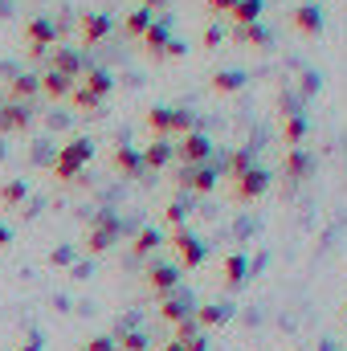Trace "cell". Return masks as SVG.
Returning a JSON list of instances; mask_svg holds the SVG:
<instances>
[{"instance_id":"obj_1","label":"cell","mask_w":347,"mask_h":351,"mask_svg":"<svg viewBox=\"0 0 347 351\" xmlns=\"http://www.w3.org/2000/svg\"><path fill=\"white\" fill-rule=\"evenodd\" d=\"M119 237H123V217H119V213H110V208H102V213L90 221V229H86V254H90V258L106 254Z\"/></svg>"},{"instance_id":"obj_2","label":"cell","mask_w":347,"mask_h":351,"mask_svg":"<svg viewBox=\"0 0 347 351\" xmlns=\"http://www.w3.org/2000/svg\"><path fill=\"white\" fill-rule=\"evenodd\" d=\"M172 160H180V168H204V160H213V139L192 131L180 143H172Z\"/></svg>"},{"instance_id":"obj_3","label":"cell","mask_w":347,"mask_h":351,"mask_svg":"<svg viewBox=\"0 0 347 351\" xmlns=\"http://www.w3.org/2000/svg\"><path fill=\"white\" fill-rule=\"evenodd\" d=\"M168 245H172L176 258H180V269H196V265H204V241L192 237L188 229H176L172 237H168Z\"/></svg>"},{"instance_id":"obj_4","label":"cell","mask_w":347,"mask_h":351,"mask_svg":"<svg viewBox=\"0 0 347 351\" xmlns=\"http://www.w3.org/2000/svg\"><path fill=\"white\" fill-rule=\"evenodd\" d=\"M180 265H172V262H152L147 269H143V282H147V290L152 294H160V298H168L176 286H180Z\"/></svg>"},{"instance_id":"obj_5","label":"cell","mask_w":347,"mask_h":351,"mask_svg":"<svg viewBox=\"0 0 347 351\" xmlns=\"http://www.w3.org/2000/svg\"><path fill=\"white\" fill-rule=\"evenodd\" d=\"M58 41V29H53V21H45V16H33L29 25H25V45H29V58H45V49Z\"/></svg>"},{"instance_id":"obj_6","label":"cell","mask_w":347,"mask_h":351,"mask_svg":"<svg viewBox=\"0 0 347 351\" xmlns=\"http://www.w3.org/2000/svg\"><path fill=\"white\" fill-rule=\"evenodd\" d=\"M265 192H270V172H261V168H250L241 180H233V200L237 204H254Z\"/></svg>"},{"instance_id":"obj_7","label":"cell","mask_w":347,"mask_h":351,"mask_svg":"<svg viewBox=\"0 0 347 351\" xmlns=\"http://www.w3.org/2000/svg\"><path fill=\"white\" fill-rule=\"evenodd\" d=\"M49 70L74 82V78H82V74H86V62H82V53H78V49H70V45H58V49L49 53Z\"/></svg>"},{"instance_id":"obj_8","label":"cell","mask_w":347,"mask_h":351,"mask_svg":"<svg viewBox=\"0 0 347 351\" xmlns=\"http://www.w3.org/2000/svg\"><path fill=\"white\" fill-rule=\"evenodd\" d=\"M110 168H115V176H123V180H139V176H143L139 152H135V147H127V143H119V147L110 152Z\"/></svg>"},{"instance_id":"obj_9","label":"cell","mask_w":347,"mask_h":351,"mask_svg":"<svg viewBox=\"0 0 347 351\" xmlns=\"http://www.w3.org/2000/svg\"><path fill=\"white\" fill-rule=\"evenodd\" d=\"M78 29H82V45H98L110 37V16L106 12H82Z\"/></svg>"},{"instance_id":"obj_10","label":"cell","mask_w":347,"mask_h":351,"mask_svg":"<svg viewBox=\"0 0 347 351\" xmlns=\"http://www.w3.org/2000/svg\"><path fill=\"white\" fill-rule=\"evenodd\" d=\"M29 123H33V110H29V106H21V102L0 106V135H8V131H25Z\"/></svg>"},{"instance_id":"obj_11","label":"cell","mask_w":347,"mask_h":351,"mask_svg":"<svg viewBox=\"0 0 347 351\" xmlns=\"http://www.w3.org/2000/svg\"><path fill=\"white\" fill-rule=\"evenodd\" d=\"M294 29H298L302 37H319V33H323V12H319L315 4H298V8H294Z\"/></svg>"},{"instance_id":"obj_12","label":"cell","mask_w":347,"mask_h":351,"mask_svg":"<svg viewBox=\"0 0 347 351\" xmlns=\"http://www.w3.org/2000/svg\"><path fill=\"white\" fill-rule=\"evenodd\" d=\"M139 164H143V172H160V168H168V164H172V143H168V139H156L147 152H139Z\"/></svg>"},{"instance_id":"obj_13","label":"cell","mask_w":347,"mask_h":351,"mask_svg":"<svg viewBox=\"0 0 347 351\" xmlns=\"http://www.w3.org/2000/svg\"><path fill=\"white\" fill-rule=\"evenodd\" d=\"M302 139H307V119L298 110H286V119H282V143H286V152L302 147Z\"/></svg>"},{"instance_id":"obj_14","label":"cell","mask_w":347,"mask_h":351,"mask_svg":"<svg viewBox=\"0 0 347 351\" xmlns=\"http://www.w3.org/2000/svg\"><path fill=\"white\" fill-rule=\"evenodd\" d=\"M250 168H258V164H254V147H237V152H229L221 180H241V176L250 172Z\"/></svg>"},{"instance_id":"obj_15","label":"cell","mask_w":347,"mask_h":351,"mask_svg":"<svg viewBox=\"0 0 347 351\" xmlns=\"http://www.w3.org/2000/svg\"><path fill=\"white\" fill-rule=\"evenodd\" d=\"M221 274H225V286H229V290H241L246 278H250V262H246V254H229L225 265H221Z\"/></svg>"},{"instance_id":"obj_16","label":"cell","mask_w":347,"mask_h":351,"mask_svg":"<svg viewBox=\"0 0 347 351\" xmlns=\"http://www.w3.org/2000/svg\"><path fill=\"white\" fill-rule=\"evenodd\" d=\"M37 94H41L37 74H16V78L8 82V98H12V102H21V106H29V98H37Z\"/></svg>"},{"instance_id":"obj_17","label":"cell","mask_w":347,"mask_h":351,"mask_svg":"<svg viewBox=\"0 0 347 351\" xmlns=\"http://www.w3.org/2000/svg\"><path fill=\"white\" fill-rule=\"evenodd\" d=\"M282 168H286V176H290V180H307V176H311V168H315V160H311L302 147H290V152H286V160H282Z\"/></svg>"},{"instance_id":"obj_18","label":"cell","mask_w":347,"mask_h":351,"mask_svg":"<svg viewBox=\"0 0 347 351\" xmlns=\"http://www.w3.org/2000/svg\"><path fill=\"white\" fill-rule=\"evenodd\" d=\"M160 245H164L160 229H152V225H147V229H139V233H135V241H131V254H135V258H152Z\"/></svg>"},{"instance_id":"obj_19","label":"cell","mask_w":347,"mask_h":351,"mask_svg":"<svg viewBox=\"0 0 347 351\" xmlns=\"http://www.w3.org/2000/svg\"><path fill=\"white\" fill-rule=\"evenodd\" d=\"M225 319H229V311H225V306H217V302H208V306H192V323H196L200 331L221 327Z\"/></svg>"},{"instance_id":"obj_20","label":"cell","mask_w":347,"mask_h":351,"mask_svg":"<svg viewBox=\"0 0 347 351\" xmlns=\"http://www.w3.org/2000/svg\"><path fill=\"white\" fill-rule=\"evenodd\" d=\"M37 82H41V94H45V98H53V102L70 98V90H74V82H70V78H62V74H53V70H49V74H41Z\"/></svg>"},{"instance_id":"obj_21","label":"cell","mask_w":347,"mask_h":351,"mask_svg":"<svg viewBox=\"0 0 347 351\" xmlns=\"http://www.w3.org/2000/svg\"><path fill=\"white\" fill-rule=\"evenodd\" d=\"M82 90H86V94L94 98V102H102V98H106V94L115 90V78H110L106 70H90V74H86V82H82Z\"/></svg>"},{"instance_id":"obj_22","label":"cell","mask_w":347,"mask_h":351,"mask_svg":"<svg viewBox=\"0 0 347 351\" xmlns=\"http://www.w3.org/2000/svg\"><path fill=\"white\" fill-rule=\"evenodd\" d=\"M217 184H221V172H217V168H192L188 192H196V196H208V192H213Z\"/></svg>"},{"instance_id":"obj_23","label":"cell","mask_w":347,"mask_h":351,"mask_svg":"<svg viewBox=\"0 0 347 351\" xmlns=\"http://www.w3.org/2000/svg\"><path fill=\"white\" fill-rule=\"evenodd\" d=\"M241 86H246V74H241V70H221V74H213V82H208L213 94H237Z\"/></svg>"},{"instance_id":"obj_24","label":"cell","mask_w":347,"mask_h":351,"mask_svg":"<svg viewBox=\"0 0 347 351\" xmlns=\"http://www.w3.org/2000/svg\"><path fill=\"white\" fill-rule=\"evenodd\" d=\"M152 21H156V12H147V8H135V12H131V16L123 21V33H127L131 41H139V37H143V33L152 29Z\"/></svg>"},{"instance_id":"obj_25","label":"cell","mask_w":347,"mask_h":351,"mask_svg":"<svg viewBox=\"0 0 347 351\" xmlns=\"http://www.w3.org/2000/svg\"><path fill=\"white\" fill-rule=\"evenodd\" d=\"M139 41L147 45V53H152L156 62H164V45H168L172 37H168V29H164V25H156V21H152V29H147V33H143Z\"/></svg>"},{"instance_id":"obj_26","label":"cell","mask_w":347,"mask_h":351,"mask_svg":"<svg viewBox=\"0 0 347 351\" xmlns=\"http://www.w3.org/2000/svg\"><path fill=\"white\" fill-rule=\"evenodd\" d=\"M58 156H62V160H74V164H82V168H86L90 156H94V143H90V139H70V143H62V147H58Z\"/></svg>"},{"instance_id":"obj_27","label":"cell","mask_w":347,"mask_h":351,"mask_svg":"<svg viewBox=\"0 0 347 351\" xmlns=\"http://www.w3.org/2000/svg\"><path fill=\"white\" fill-rule=\"evenodd\" d=\"M229 16H233V29H241V25H258V16H261V0H237Z\"/></svg>"},{"instance_id":"obj_28","label":"cell","mask_w":347,"mask_h":351,"mask_svg":"<svg viewBox=\"0 0 347 351\" xmlns=\"http://www.w3.org/2000/svg\"><path fill=\"white\" fill-rule=\"evenodd\" d=\"M160 315H164L168 323H184V319L192 315V302H188V298H180V294H168V298H164V306H160Z\"/></svg>"},{"instance_id":"obj_29","label":"cell","mask_w":347,"mask_h":351,"mask_svg":"<svg viewBox=\"0 0 347 351\" xmlns=\"http://www.w3.org/2000/svg\"><path fill=\"white\" fill-rule=\"evenodd\" d=\"M192 131H196V119H192V110H180V106H172L168 139H184V135H192Z\"/></svg>"},{"instance_id":"obj_30","label":"cell","mask_w":347,"mask_h":351,"mask_svg":"<svg viewBox=\"0 0 347 351\" xmlns=\"http://www.w3.org/2000/svg\"><path fill=\"white\" fill-rule=\"evenodd\" d=\"M168 123H172V106H152L147 110V131L156 139H168Z\"/></svg>"},{"instance_id":"obj_31","label":"cell","mask_w":347,"mask_h":351,"mask_svg":"<svg viewBox=\"0 0 347 351\" xmlns=\"http://www.w3.org/2000/svg\"><path fill=\"white\" fill-rule=\"evenodd\" d=\"M233 41L254 45V49H265V45H270V37H265V29H261V25H241V29H233Z\"/></svg>"},{"instance_id":"obj_32","label":"cell","mask_w":347,"mask_h":351,"mask_svg":"<svg viewBox=\"0 0 347 351\" xmlns=\"http://www.w3.org/2000/svg\"><path fill=\"white\" fill-rule=\"evenodd\" d=\"M25 196H29V184H25V180H8V184H0V204H4V208L21 204Z\"/></svg>"},{"instance_id":"obj_33","label":"cell","mask_w":347,"mask_h":351,"mask_svg":"<svg viewBox=\"0 0 347 351\" xmlns=\"http://www.w3.org/2000/svg\"><path fill=\"white\" fill-rule=\"evenodd\" d=\"M78 176H82V164H74V160H62V156L53 160V180H62V184H74Z\"/></svg>"},{"instance_id":"obj_34","label":"cell","mask_w":347,"mask_h":351,"mask_svg":"<svg viewBox=\"0 0 347 351\" xmlns=\"http://www.w3.org/2000/svg\"><path fill=\"white\" fill-rule=\"evenodd\" d=\"M115 348L119 351H147V335H143V331H131V335H123Z\"/></svg>"},{"instance_id":"obj_35","label":"cell","mask_w":347,"mask_h":351,"mask_svg":"<svg viewBox=\"0 0 347 351\" xmlns=\"http://www.w3.org/2000/svg\"><path fill=\"white\" fill-rule=\"evenodd\" d=\"M70 102H74L78 110H86V114H94V110L102 106V102H94V98H90L86 90H70Z\"/></svg>"},{"instance_id":"obj_36","label":"cell","mask_w":347,"mask_h":351,"mask_svg":"<svg viewBox=\"0 0 347 351\" xmlns=\"http://www.w3.org/2000/svg\"><path fill=\"white\" fill-rule=\"evenodd\" d=\"M164 217H168V225H176V229H184V217H188V204H184V200H172Z\"/></svg>"},{"instance_id":"obj_37","label":"cell","mask_w":347,"mask_h":351,"mask_svg":"<svg viewBox=\"0 0 347 351\" xmlns=\"http://www.w3.org/2000/svg\"><path fill=\"white\" fill-rule=\"evenodd\" d=\"M192 335H200V327H196L192 315H188L184 323H176V343H184V339H192Z\"/></svg>"},{"instance_id":"obj_38","label":"cell","mask_w":347,"mask_h":351,"mask_svg":"<svg viewBox=\"0 0 347 351\" xmlns=\"http://www.w3.org/2000/svg\"><path fill=\"white\" fill-rule=\"evenodd\" d=\"M233 4H237V0H204V12L221 16V12H233Z\"/></svg>"},{"instance_id":"obj_39","label":"cell","mask_w":347,"mask_h":351,"mask_svg":"<svg viewBox=\"0 0 347 351\" xmlns=\"http://www.w3.org/2000/svg\"><path fill=\"white\" fill-rule=\"evenodd\" d=\"M82 351H115V339L98 335V339H90V343H82Z\"/></svg>"},{"instance_id":"obj_40","label":"cell","mask_w":347,"mask_h":351,"mask_svg":"<svg viewBox=\"0 0 347 351\" xmlns=\"http://www.w3.org/2000/svg\"><path fill=\"white\" fill-rule=\"evenodd\" d=\"M74 262V250H53L49 254V265H70Z\"/></svg>"},{"instance_id":"obj_41","label":"cell","mask_w":347,"mask_h":351,"mask_svg":"<svg viewBox=\"0 0 347 351\" xmlns=\"http://www.w3.org/2000/svg\"><path fill=\"white\" fill-rule=\"evenodd\" d=\"M200 41H204V49L221 45V29H217V25H213V29H204V37H200Z\"/></svg>"},{"instance_id":"obj_42","label":"cell","mask_w":347,"mask_h":351,"mask_svg":"<svg viewBox=\"0 0 347 351\" xmlns=\"http://www.w3.org/2000/svg\"><path fill=\"white\" fill-rule=\"evenodd\" d=\"M164 58H184V41H168V45H164Z\"/></svg>"},{"instance_id":"obj_43","label":"cell","mask_w":347,"mask_h":351,"mask_svg":"<svg viewBox=\"0 0 347 351\" xmlns=\"http://www.w3.org/2000/svg\"><path fill=\"white\" fill-rule=\"evenodd\" d=\"M208 348V339L204 335H192V339H184V351H204Z\"/></svg>"},{"instance_id":"obj_44","label":"cell","mask_w":347,"mask_h":351,"mask_svg":"<svg viewBox=\"0 0 347 351\" xmlns=\"http://www.w3.org/2000/svg\"><path fill=\"white\" fill-rule=\"evenodd\" d=\"M21 351H41V335H33V339H25V343H21Z\"/></svg>"},{"instance_id":"obj_45","label":"cell","mask_w":347,"mask_h":351,"mask_svg":"<svg viewBox=\"0 0 347 351\" xmlns=\"http://www.w3.org/2000/svg\"><path fill=\"white\" fill-rule=\"evenodd\" d=\"M4 245H12V233H8V229L0 225V250H4Z\"/></svg>"},{"instance_id":"obj_46","label":"cell","mask_w":347,"mask_h":351,"mask_svg":"<svg viewBox=\"0 0 347 351\" xmlns=\"http://www.w3.org/2000/svg\"><path fill=\"white\" fill-rule=\"evenodd\" d=\"M164 4H168V0H143V8H147V12H156V8H164Z\"/></svg>"},{"instance_id":"obj_47","label":"cell","mask_w":347,"mask_h":351,"mask_svg":"<svg viewBox=\"0 0 347 351\" xmlns=\"http://www.w3.org/2000/svg\"><path fill=\"white\" fill-rule=\"evenodd\" d=\"M164 351H184V343H176V339H172V343H168Z\"/></svg>"}]
</instances>
